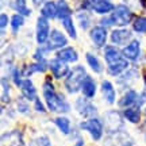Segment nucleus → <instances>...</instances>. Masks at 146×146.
Returning <instances> with one entry per match:
<instances>
[{"label": "nucleus", "instance_id": "1", "mask_svg": "<svg viewBox=\"0 0 146 146\" xmlns=\"http://www.w3.org/2000/svg\"><path fill=\"white\" fill-rule=\"evenodd\" d=\"M43 96H45V100H46L47 108L50 111L58 112V114H62V112H68L69 111V104L64 100V98H61L56 92L53 84L49 80L43 84Z\"/></svg>", "mask_w": 146, "mask_h": 146}, {"label": "nucleus", "instance_id": "2", "mask_svg": "<svg viewBox=\"0 0 146 146\" xmlns=\"http://www.w3.org/2000/svg\"><path fill=\"white\" fill-rule=\"evenodd\" d=\"M87 77V72L84 66H76L68 73V77L65 78V88L69 94H76L78 89L83 87L84 78Z\"/></svg>", "mask_w": 146, "mask_h": 146}, {"label": "nucleus", "instance_id": "3", "mask_svg": "<svg viewBox=\"0 0 146 146\" xmlns=\"http://www.w3.org/2000/svg\"><path fill=\"white\" fill-rule=\"evenodd\" d=\"M111 21H112V25L115 26H127L131 21H133V12L129 10L127 5H116L112 11V15L110 16Z\"/></svg>", "mask_w": 146, "mask_h": 146}, {"label": "nucleus", "instance_id": "4", "mask_svg": "<svg viewBox=\"0 0 146 146\" xmlns=\"http://www.w3.org/2000/svg\"><path fill=\"white\" fill-rule=\"evenodd\" d=\"M133 139L131 137L122 130L111 131L104 139V146H131Z\"/></svg>", "mask_w": 146, "mask_h": 146}, {"label": "nucleus", "instance_id": "5", "mask_svg": "<svg viewBox=\"0 0 146 146\" xmlns=\"http://www.w3.org/2000/svg\"><path fill=\"white\" fill-rule=\"evenodd\" d=\"M80 127L83 130L88 131L95 141H99L103 137V123L98 118H89V119L84 120L80 123Z\"/></svg>", "mask_w": 146, "mask_h": 146}, {"label": "nucleus", "instance_id": "6", "mask_svg": "<svg viewBox=\"0 0 146 146\" xmlns=\"http://www.w3.org/2000/svg\"><path fill=\"white\" fill-rule=\"evenodd\" d=\"M49 33H50V27H49V22L47 18L41 16L36 21V42L39 45H43L49 41Z\"/></svg>", "mask_w": 146, "mask_h": 146}, {"label": "nucleus", "instance_id": "7", "mask_svg": "<svg viewBox=\"0 0 146 146\" xmlns=\"http://www.w3.org/2000/svg\"><path fill=\"white\" fill-rule=\"evenodd\" d=\"M76 110L78 111V114L84 116V118H95V115L98 112V110L94 104H91L88 100H85L84 98H78L76 99V104H74Z\"/></svg>", "mask_w": 146, "mask_h": 146}, {"label": "nucleus", "instance_id": "8", "mask_svg": "<svg viewBox=\"0 0 146 146\" xmlns=\"http://www.w3.org/2000/svg\"><path fill=\"white\" fill-rule=\"evenodd\" d=\"M49 68H50V72L53 73V76H54L56 78L65 77V76L70 72V69L68 68L66 62L61 61L60 58H53V60H50Z\"/></svg>", "mask_w": 146, "mask_h": 146}, {"label": "nucleus", "instance_id": "9", "mask_svg": "<svg viewBox=\"0 0 146 146\" xmlns=\"http://www.w3.org/2000/svg\"><path fill=\"white\" fill-rule=\"evenodd\" d=\"M68 43V39H66V36L64 35L61 31H58V30H53L50 33V36H49V41H47V47L46 50H53V49H61L64 47L65 45Z\"/></svg>", "mask_w": 146, "mask_h": 146}, {"label": "nucleus", "instance_id": "10", "mask_svg": "<svg viewBox=\"0 0 146 146\" xmlns=\"http://www.w3.org/2000/svg\"><path fill=\"white\" fill-rule=\"evenodd\" d=\"M1 146H23V137L18 130L4 133L1 135Z\"/></svg>", "mask_w": 146, "mask_h": 146}, {"label": "nucleus", "instance_id": "11", "mask_svg": "<svg viewBox=\"0 0 146 146\" xmlns=\"http://www.w3.org/2000/svg\"><path fill=\"white\" fill-rule=\"evenodd\" d=\"M139 53H141V43H139V41H137V39L131 41L122 50V54L125 56L126 60H131V61H134V60H137V58L139 57Z\"/></svg>", "mask_w": 146, "mask_h": 146}, {"label": "nucleus", "instance_id": "12", "mask_svg": "<svg viewBox=\"0 0 146 146\" xmlns=\"http://www.w3.org/2000/svg\"><path fill=\"white\" fill-rule=\"evenodd\" d=\"M91 39L98 47L104 46L106 41H107V30L106 27L96 26L91 30Z\"/></svg>", "mask_w": 146, "mask_h": 146}, {"label": "nucleus", "instance_id": "13", "mask_svg": "<svg viewBox=\"0 0 146 146\" xmlns=\"http://www.w3.org/2000/svg\"><path fill=\"white\" fill-rule=\"evenodd\" d=\"M106 122L110 126L111 131L120 130L122 126H123V119H122V116L118 111H108L106 114Z\"/></svg>", "mask_w": 146, "mask_h": 146}, {"label": "nucleus", "instance_id": "14", "mask_svg": "<svg viewBox=\"0 0 146 146\" xmlns=\"http://www.w3.org/2000/svg\"><path fill=\"white\" fill-rule=\"evenodd\" d=\"M131 39V31L127 29H119L111 33V42L114 45H125Z\"/></svg>", "mask_w": 146, "mask_h": 146}, {"label": "nucleus", "instance_id": "15", "mask_svg": "<svg viewBox=\"0 0 146 146\" xmlns=\"http://www.w3.org/2000/svg\"><path fill=\"white\" fill-rule=\"evenodd\" d=\"M19 88L22 89L23 98L27 99L29 102H30V100H36L38 99V98H36V89H35V87H34V84H33L31 80H29V78L23 80V81H22V85L19 87Z\"/></svg>", "mask_w": 146, "mask_h": 146}, {"label": "nucleus", "instance_id": "16", "mask_svg": "<svg viewBox=\"0 0 146 146\" xmlns=\"http://www.w3.org/2000/svg\"><path fill=\"white\" fill-rule=\"evenodd\" d=\"M57 58H60L64 62H76L78 60V56L73 47H64L57 52Z\"/></svg>", "mask_w": 146, "mask_h": 146}, {"label": "nucleus", "instance_id": "17", "mask_svg": "<svg viewBox=\"0 0 146 146\" xmlns=\"http://www.w3.org/2000/svg\"><path fill=\"white\" fill-rule=\"evenodd\" d=\"M114 4L110 3L108 0H94L92 1V10L98 14H108L114 11Z\"/></svg>", "mask_w": 146, "mask_h": 146}, {"label": "nucleus", "instance_id": "18", "mask_svg": "<svg viewBox=\"0 0 146 146\" xmlns=\"http://www.w3.org/2000/svg\"><path fill=\"white\" fill-rule=\"evenodd\" d=\"M129 68V61H126V58H120L119 61L108 65V73L111 76H119Z\"/></svg>", "mask_w": 146, "mask_h": 146}, {"label": "nucleus", "instance_id": "19", "mask_svg": "<svg viewBox=\"0 0 146 146\" xmlns=\"http://www.w3.org/2000/svg\"><path fill=\"white\" fill-rule=\"evenodd\" d=\"M81 89H83L84 98H88V99H91V98H94V96H95V92H96V84H95L94 78L91 77V76H87V77L84 78Z\"/></svg>", "mask_w": 146, "mask_h": 146}, {"label": "nucleus", "instance_id": "20", "mask_svg": "<svg viewBox=\"0 0 146 146\" xmlns=\"http://www.w3.org/2000/svg\"><path fill=\"white\" fill-rule=\"evenodd\" d=\"M42 16H45L47 19H54L56 16H58V7L54 1H46L43 7L41 8Z\"/></svg>", "mask_w": 146, "mask_h": 146}, {"label": "nucleus", "instance_id": "21", "mask_svg": "<svg viewBox=\"0 0 146 146\" xmlns=\"http://www.w3.org/2000/svg\"><path fill=\"white\" fill-rule=\"evenodd\" d=\"M120 58H122V54H120V52L116 47H114V46L104 47V60L107 61V65L119 61Z\"/></svg>", "mask_w": 146, "mask_h": 146}, {"label": "nucleus", "instance_id": "22", "mask_svg": "<svg viewBox=\"0 0 146 146\" xmlns=\"http://www.w3.org/2000/svg\"><path fill=\"white\" fill-rule=\"evenodd\" d=\"M137 102H138V94L135 91H127L119 100V106L120 107H133V106H137Z\"/></svg>", "mask_w": 146, "mask_h": 146}, {"label": "nucleus", "instance_id": "23", "mask_svg": "<svg viewBox=\"0 0 146 146\" xmlns=\"http://www.w3.org/2000/svg\"><path fill=\"white\" fill-rule=\"evenodd\" d=\"M102 92H103V96L107 100V103L108 104H114L116 94H115V88L112 87V84L110 81H103L102 83Z\"/></svg>", "mask_w": 146, "mask_h": 146}, {"label": "nucleus", "instance_id": "24", "mask_svg": "<svg viewBox=\"0 0 146 146\" xmlns=\"http://www.w3.org/2000/svg\"><path fill=\"white\" fill-rule=\"evenodd\" d=\"M123 116H125L127 120H130L131 123H138L141 120V111H139V107H127V110H125L123 112Z\"/></svg>", "mask_w": 146, "mask_h": 146}, {"label": "nucleus", "instance_id": "25", "mask_svg": "<svg viewBox=\"0 0 146 146\" xmlns=\"http://www.w3.org/2000/svg\"><path fill=\"white\" fill-rule=\"evenodd\" d=\"M11 7L15 11H18V14L23 16H29L31 14V10L27 8L26 0H11Z\"/></svg>", "mask_w": 146, "mask_h": 146}, {"label": "nucleus", "instance_id": "26", "mask_svg": "<svg viewBox=\"0 0 146 146\" xmlns=\"http://www.w3.org/2000/svg\"><path fill=\"white\" fill-rule=\"evenodd\" d=\"M56 126H57L60 131L64 133V134H69L70 133V120L68 118H65V116H58L56 118Z\"/></svg>", "mask_w": 146, "mask_h": 146}, {"label": "nucleus", "instance_id": "27", "mask_svg": "<svg viewBox=\"0 0 146 146\" xmlns=\"http://www.w3.org/2000/svg\"><path fill=\"white\" fill-rule=\"evenodd\" d=\"M47 68V64L45 60H42V61H36V62L31 64V65H29L27 66V72L26 74H33V73H36V72H45Z\"/></svg>", "mask_w": 146, "mask_h": 146}, {"label": "nucleus", "instance_id": "28", "mask_svg": "<svg viewBox=\"0 0 146 146\" xmlns=\"http://www.w3.org/2000/svg\"><path fill=\"white\" fill-rule=\"evenodd\" d=\"M61 23H62L64 29L66 30V33H68L72 38H76V36H77V33H76V29H74V25H73V21H72V16L62 18V19H61Z\"/></svg>", "mask_w": 146, "mask_h": 146}, {"label": "nucleus", "instance_id": "29", "mask_svg": "<svg viewBox=\"0 0 146 146\" xmlns=\"http://www.w3.org/2000/svg\"><path fill=\"white\" fill-rule=\"evenodd\" d=\"M85 57H87V61H88V65L91 66V69H92L95 73L102 72V64H100V61L98 60L96 56L91 54V53H87V56H85Z\"/></svg>", "mask_w": 146, "mask_h": 146}, {"label": "nucleus", "instance_id": "30", "mask_svg": "<svg viewBox=\"0 0 146 146\" xmlns=\"http://www.w3.org/2000/svg\"><path fill=\"white\" fill-rule=\"evenodd\" d=\"M57 7H58V18H60V19L66 18V16H70L72 11H70L68 3H66L65 0H58V1H57Z\"/></svg>", "mask_w": 146, "mask_h": 146}, {"label": "nucleus", "instance_id": "31", "mask_svg": "<svg viewBox=\"0 0 146 146\" xmlns=\"http://www.w3.org/2000/svg\"><path fill=\"white\" fill-rule=\"evenodd\" d=\"M133 29L137 33H146V18L141 16V18H137L134 23H133Z\"/></svg>", "mask_w": 146, "mask_h": 146}, {"label": "nucleus", "instance_id": "32", "mask_svg": "<svg viewBox=\"0 0 146 146\" xmlns=\"http://www.w3.org/2000/svg\"><path fill=\"white\" fill-rule=\"evenodd\" d=\"M23 23H25V18H23V15H21V14H16V15H14V16H12V19H11L12 31L16 33L22 26H23Z\"/></svg>", "mask_w": 146, "mask_h": 146}, {"label": "nucleus", "instance_id": "33", "mask_svg": "<svg viewBox=\"0 0 146 146\" xmlns=\"http://www.w3.org/2000/svg\"><path fill=\"white\" fill-rule=\"evenodd\" d=\"M1 91H3V94H1V102L5 104V103L10 102V87H8V81L5 78H1Z\"/></svg>", "mask_w": 146, "mask_h": 146}, {"label": "nucleus", "instance_id": "34", "mask_svg": "<svg viewBox=\"0 0 146 146\" xmlns=\"http://www.w3.org/2000/svg\"><path fill=\"white\" fill-rule=\"evenodd\" d=\"M29 146H52V142L47 137H38V138H34Z\"/></svg>", "mask_w": 146, "mask_h": 146}, {"label": "nucleus", "instance_id": "35", "mask_svg": "<svg viewBox=\"0 0 146 146\" xmlns=\"http://www.w3.org/2000/svg\"><path fill=\"white\" fill-rule=\"evenodd\" d=\"M77 19H78V22H80L81 29H83V30H87L89 26V18L87 16V14H78Z\"/></svg>", "mask_w": 146, "mask_h": 146}, {"label": "nucleus", "instance_id": "36", "mask_svg": "<svg viewBox=\"0 0 146 146\" xmlns=\"http://www.w3.org/2000/svg\"><path fill=\"white\" fill-rule=\"evenodd\" d=\"M16 108H18V111H19V112H22V114H27V112L30 111V107H29V104H27V103L23 99H19V100H18V103H16Z\"/></svg>", "mask_w": 146, "mask_h": 146}, {"label": "nucleus", "instance_id": "37", "mask_svg": "<svg viewBox=\"0 0 146 146\" xmlns=\"http://www.w3.org/2000/svg\"><path fill=\"white\" fill-rule=\"evenodd\" d=\"M7 23H8V16L5 14H1L0 15V27H1V34H4V30L7 27Z\"/></svg>", "mask_w": 146, "mask_h": 146}, {"label": "nucleus", "instance_id": "38", "mask_svg": "<svg viewBox=\"0 0 146 146\" xmlns=\"http://www.w3.org/2000/svg\"><path fill=\"white\" fill-rule=\"evenodd\" d=\"M14 81H15V84L18 85V87H21L22 81H23V80L21 78V73H19V70H18V69H15V70H14Z\"/></svg>", "mask_w": 146, "mask_h": 146}, {"label": "nucleus", "instance_id": "39", "mask_svg": "<svg viewBox=\"0 0 146 146\" xmlns=\"http://www.w3.org/2000/svg\"><path fill=\"white\" fill-rule=\"evenodd\" d=\"M35 110L36 111H41V112H45V107L42 106V103H41V100L39 99L35 100Z\"/></svg>", "mask_w": 146, "mask_h": 146}, {"label": "nucleus", "instance_id": "40", "mask_svg": "<svg viewBox=\"0 0 146 146\" xmlns=\"http://www.w3.org/2000/svg\"><path fill=\"white\" fill-rule=\"evenodd\" d=\"M43 1H45V0H33V3H34V4H35V5H39V4H42Z\"/></svg>", "mask_w": 146, "mask_h": 146}, {"label": "nucleus", "instance_id": "41", "mask_svg": "<svg viewBox=\"0 0 146 146\" xmlns=\"http://www.w3.org/2000/svg\"><path fill=\"white\" fill-rule=\"evenodd\" d=\"M74 146H84V141H83V139H78L77 143H76Z\"/></svg>", "mask_w": 146, "mask_h": 146}]
</instances>
